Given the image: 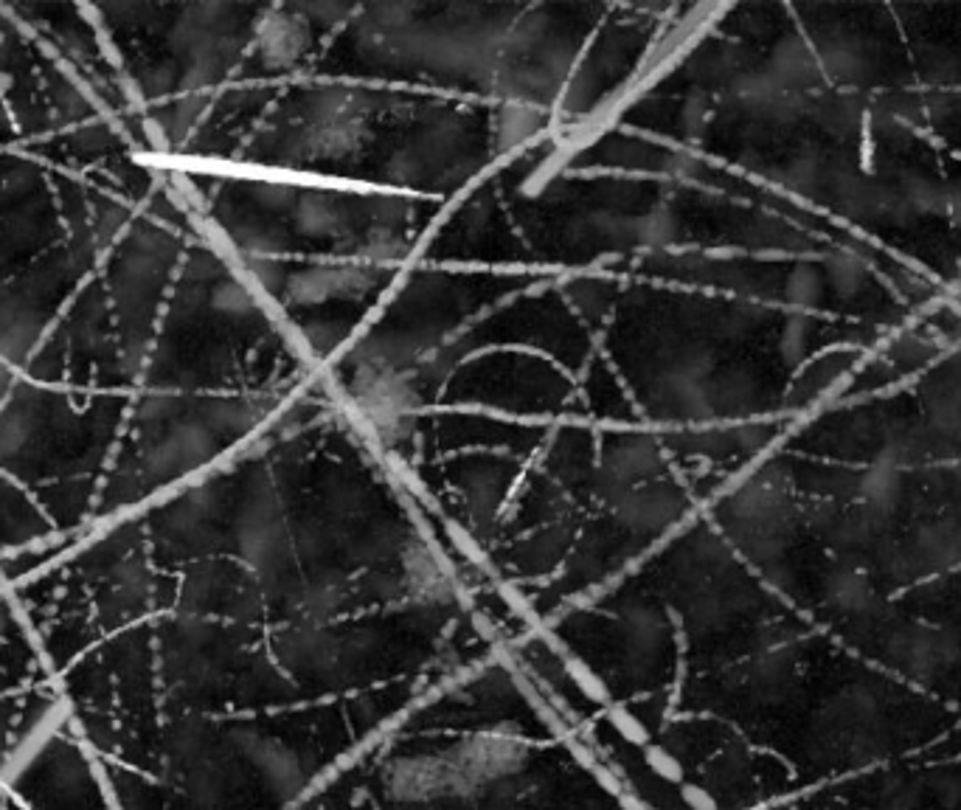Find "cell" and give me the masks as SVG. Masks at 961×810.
Returning a JSON list of instances; mask_svg holds the SVG:
<instances>
[{
  "label": "cell",
  "mask_w": 961,
  "mask_h": 810,
  "mask_svg": "<svg viewBox=\"0 0 961 810\" xmlns=\"http://www.w3.org/2000/svg\"><path fill=\"white\" fill-rule=\"evenodd\" d=\"M591 720L644 810H961V313L697 515Z\"/></svg>",
  "instance_id": "cell-1"
},
{
  "label": "cell",
  "mask_w": 961,
  "mask_h": 810,
  "mask_svg": "<svg viewBox=\"0 0 961 810\" xmlns=\"http://www.w3.org/2000/svg\"><path fill=\"white\" fill-rule=\"evenodd\" d=\"M9 583L113 810H296L501 647L326 386Z\"/></svg>",
  "instance_id": "cell-2"
},
{
  "label": "cell",
  "mask_w": 961,
  "mask_h": 810,
  "mask_svg": "<svg viewBox=\"0 0 961 810\" xmlns=\"http://www.w3.org/2000/svg\"><path fill=\"white\" fill-rule=\"evenodd\" d=\"M60 715V687L12 585L0 574V777Z\"/></svg>",
  "instance_id": "cell-3"
}]
</instances>
